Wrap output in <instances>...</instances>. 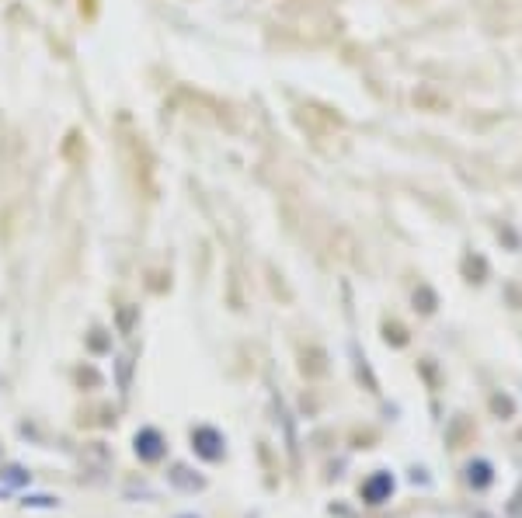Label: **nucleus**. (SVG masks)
Returning <instances> with one entry per match:
<instances>
[{"instance_id": "f257e3e1", "label": "nucleus", "mask_w": 522, "mask_h": 518, "mask_svg": "<svg viewBox=\"0 0 522 518\" xmlns=\"http://www.w3.org/2000/svg\"><path fill=\"white\" fill-rule=\"evenodd\" d=\"M136 452L143 456V459H160V435L157 431H139L136 435Z\"/></svg>"}]
</instances>
